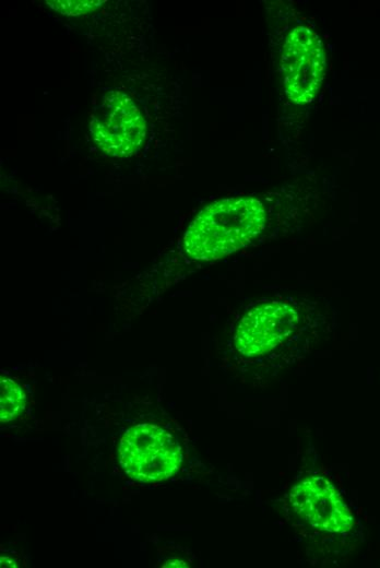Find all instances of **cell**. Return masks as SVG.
Returning <instances> with one entry per match:
<instances>
[{"label": "cell", "instance_id": "cell-1", "mask_svg": "<svg viewBox=\"0 0 380 568\" xmlns=\"http://www.w3.org/2000/svg\"><path fill=\"white\" fill-rule=\"evenodd\" d=\"M265 224V210L256 198H228L204 208L183 237V247L194 260L221 259L247 246Z\"/></svg>", "mask_w": 380, "mask_h": 568}, {"label": "cell", "instance_id": "cell-2", "mask_svg": "<svg viewBox=\"0 0 380 568\" xmlns=\"http://www.w3.org/2000/svg\"><path fill=\"white\" fill-rule=\"evenodd\" d=\"M119 463L133 480L152 483L173 476L181 463L182 454L175 435L152 423L129 427L118 447Z\"/></svg>", "mask_w": 380, "mask_h": 568}, {"label": "cell", "instance_id": "cell-3", "mask_svg": "<svg viewBox=\"0 0 380 568\" xmlns=\"http://www.w3.org/2000/svg\"><path fill=\"white\" fill-rule=\"evenodd\" d=\"M91 133L104 153L127 157L142 147L146 137V122L135 103L126 93L108 91L93 114Z\"/></svg>", "mask_w": 380, "mask_h": 568}, {"label": "cell", "instance_id": "cell-4", "mask_svg": "<svg viewBox=\"0 0 380 568\" xmlns=\"http://www.w3.org/2000/svg\"><path fill=\"white\" fill-rule=\"evenodd\" d=\"M281 68L286 94L296 104L313 100L325 73V54L318 35L297 26L287 36Z\"/></svg>", "mask_w": 380, "mask_h": 568}, {"label": "cell", "instance_id": "cell-5", "mask_svg": "<svg viewBox=\"0 0 380 568\" xmlns=\"http://www.w3.org/2000/svg\"><path fill=\"white\" fill-rule=\"evenodd\" d=\"M299 315L286 300L262 303L249 310L238 324L235 345L247 357L272 352L297 329Z\"/></svg>", "mask_w": 380, "mask_h": 568}, {"label": "cell", "instance_id": "cell-6", "mask_svg": "<svg viewBox=\"0 0 380 568\" xmlns=\"http://www.w3.org/2000/svg\"><path fill=\"white\" fill-rule=\"evenodd\" d=\"M289 502L295 513L317 530L344 533L352 526L348 507L323 476H311L295 485Z\"/></svg>", "mask_w": 380, "mask_h": 568}, {"label": "cell", "instance_id": "cell-7", "mask_svg": "<svg viewBox=\"0 0 380 568\" xmlns=\"http://www.w3.org/2000/svg\"><path fill=\"white\" fill-rule=\"evenodd\" d=\"M0 421L8 423L22 413L26 398L16 381L2 376L0 380Z\"/></svg>", "mask_w": 380, "mask_h": 568}, {"label": "cell", "instance_id": "cell-8", "mask_svg": "<svg viewBox=\"0 0 380 568\" xmlns=\"http://www.w3.org/2000/svg\"><path fill=\"white\" fill-rule=\"evenodd\" d=\"M104 0H49L46 3L55 11L70 16L87 14L96 11Z\"/></svg>", "mask_w": 380, "mask_h": 568}, {"label": "cell", "instance_id": "cell-9", "mask_svg": "<svg viewBox=\"0 0 380 568\" xmlns=\"http://www.w3.org/2000/svg\"><path fill=\"white\" fill-rule=\"evenodd\" d=\"M163 567H188V565L181 559L171 558V559L167 560L163 565Z\"/></svg>", "mask_w": 380, "mask_h": 568}]
</instances>
